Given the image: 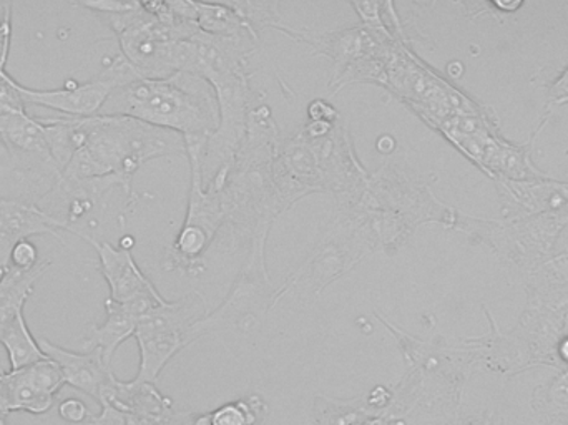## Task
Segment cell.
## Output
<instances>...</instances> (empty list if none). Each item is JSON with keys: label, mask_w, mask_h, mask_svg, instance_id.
Instances as JSON below:
<instances>
[{"label": "cell", "mask_w": 568, "mask_h": 425, "mask_svg": "<svg viewBox=\"0 0 568 425\" xmlns=\"http://www.w3.org/2000/svg\"><path fill=\"white\" fill-rule=\"evenodd\" d=\"M12 413L47 414L55 404L57 394L65 386L62 371L45 360L19 371L0 373Z\"/></svg>", "instance_id": "7"}, {"label": "cell", "mask_w": 568, "mask_h": 425, "mask_svg": "<svg viewBox=\"0 0 568 425\" xmlns=\"http://www.w3.org/2000/svg\"><path fill=\"white\" fill-rule=\"evenodd\" d=\"M189 414L179 413V416H176L175 419L172 421V423H169L166 425H185V421L189 419Z\"/></svg>", "instance_id": "22"}, {"label": "cell", "mask_w": 568, "mask_h": 425, "mask_svg": "<svg viewBox=\"0 0 568 425\" xmlns=\"http://www.w3.org/2000/svg\"><path fill=\"white\" fill-rule=\"evenodd\" d=\"M12 2H3L0 0V27L12 26Z\"/></svg>", "instance_id": "20"}, {"label": "cell", "mask_w": 568, "mask_h": 425, "mask_svg": "<svg viewBox=\"0 0 568 425\" xmlns=\"http://www.w3.org/2000/svg\"><path fill=\"white\" fill-rule=\"evenodd\" d=\"M60 419L65 423L79 425L87 424L90 421L89 407L83 401L70 397V399L62 401L59 406Z\"/></svg>", "instance_id": "15"}, {"label": "cell", "mask_w": 568, "mask_h": 425, "mask_svg": "<svg viewBox=\"0 0 568 425\" xmlns=\"http://www.w3.org/2000/svg\"><path fill=\"white\" fill-rule=\"evenodd\" d=\"M0 140L30 180L49 182L52 190L59 185L62 172L50 155L42 123L26 107L0 109Z\"/></svg>", "instance_id": "5"}, {"label": "cell", "mask_w": 568, "mask_h": 425, "mask_svg": "<svg viewBox=\"0 0 568 425\" xmlns=\"http://www.w3.org/2000/svg\"><path fill=\"white\" fill-rule=\"evenodd\" d=\"M265 416L266 404L258 396L225 404L210 413L212 425H260Z\"/></svg>", "instance_id": "14"}, {"label": "cell", "mask_w": 568, "mask_h": 425, "mask_svg": "<svg viewBox=\"0 0 568 425\" xmlns=\"http://www.w3.org/2000/svg\"><path fill=\"white\" fill-rule=\"evenodd\" d=\"M0 227L9 231L17 240H29L36 234H52L62 240L59 231H65L62 221L33 203L20 200H0Z\"/></svg>", "instance_id": "10"}, {"label": "cell", "mask_w": 568, "mask_h": 425, "mask_svg": "<svg viewBox=\"0 0 568 425\" xmlns=\"http://www.w3.org/2000/svg\"><path fill=\"white\" fill-rule=\"evenodd\" d=\"M381 414L383 413L371 406L367 396L353 401L317 397L314 404L313 425H363Z\"/></svg>", "instance_id": "13"}, {"label": "cell", "mask_w": 568, "mask_h": 425, "mask_svg": "<svg viewBox=\"0 0 568 425\" xmlns=\"http://www.w3.org/2000/svg\"><path fill=\"white\" fill-rule=\"evenodd\" d=\"M562 354H564V357H566V360H568V341L562 346Z\"/></svg>", "instance_id": "23"}, {"label": "cell", "mask_w": 568, "mask_h": 425, "mask_svg": "<svg viewBox=\"0 0 568 425\" xmlns=\"http://www.w3.org/2000/svg\"><path fill=\"white\" fill-rule=\"evenodd\" d=\"M0 425H7L6 417L0 416Z\"/></svg>", "instance_id": "24"}, {"label": "cell", "mask_w": 568, "mask_h": 425, "mask_svg": "<svg viewBox=\"0 0 568 425\" xmlns=\"http://www.w3.org/2000/svg\"><path fill=\"white\" fill-rule=\"evenodd\" d=\"M17 243L19 240L13 234L0 227V281L12 266V251Z\"/></svg>", "instance_id": "18"}, {"label": "cell", "mask_w": 568, "mask_h": 425, "mask_svg": "<svg viewBox=\"0 0 568 425\" xmlns=\"http://www.w3.org/2000/svg\"><path fill=\"white\" fill-rule=\"evenodd\" d=\"M79 236L93 246L99 254L100 271L110 287V300L129 307L139 320L153 307L165 303L155 286L136 266L130 250L113 246L90 234H79Z\"/></svg>", "instance_id": "6"}, {"label": "cell", "mask_w": 568, "mask_h": 425, "mask_svg": "<svg viewBox=\"0 0 568 425\" xmlns=\"http://www.w3.org/2000/svg\"><path fill=\"white\" fill-rule=\"evenodd\" d=\"M105 323L90 327L85 340H83V346L87 347V351H102L103 360L110 366L122 343L135 336L139 317L129 307L115 303L110 297L105 300Z\"/></svg>", "instance_id": "9"}, {"label": "cell", "mask_w": 568, "mask_h": 425, "mask_svg": "<svg viewBox=\"0 0 568 425\" xmlns=\"http://www.w3.org/2000/svg\"><path fill=\"white\" fill-rule=\"evenodd\" d=\"M49 267V261H40L32 270L10 266L0 281V331L23 313L27 301Z\"/></svg>", "instance_id": "11"}, {"label": "cell", "mask_w": 568, "mask_h": 425, "mask_svg": "<svg viewBox=\"0 0 568 425\" xmlns=\"http://www.w3.org/2000/svg\"><path fill=\"white\" fill-rule=\"evenodd\" d=\"M99 115L130 117L180 133L189 146H202L220 123V97L199 73L140 79L113 90Z\"/></svg>", "instance_id": "1"}, {"label": "cell", "mask_w": 568, "mask_h": 425, "mask_svg": "<svg viewBox=\"0 0 568 425\" xmlns=\"http://www.w3.org/2000/svg\"><path fill=\"white\" fill-rule=\"evenodd\" d=\"M185 150L186 142L180 133L130 117H90L85 145L70 160L62 180L82 182L115 176L130 193L133 175L143 163Z\"/></svg>", "instance_id": "2"}, {"label": "cell", "mask_w": 568, "mask_h": 425, "mask_svg": "<svg viewBox=\"0 0 568 425\" xmlns=\"http://www.w3.org/2000/svg\"><path fill=\"white\" fill-rule=\"evenodd\" d=\"M205 301L193 294L160 304L140 317L135 340L140 350L136 383L155 384L169 361L195 340V327Z\"/></svg>", "instance_id": "3"}, {"label": "cell", "mask_w": 568, "mask_h": 425, "mask_svg": "<svg viewBox=\"0 0 568 425\" xmlns=\"http://www.w3.org/2000/svg\"><path fill=\"white\" fill-rule=\"evenodd\" d=\"M40 263L39 251L29 240L19 241L12 251V266L19 270H32Z\"/></svg>", "instance_id": "16"}, {"label": "cell", "mask_w": 568, "mask_h": 425, "mask_svg": "<svg viewBox=\"0 0 568 425\" xmlns=\"http://www.w3.org/2000/svg\"><path fill=\"white\" fill-rule=\"evenodd\" d=\"M193 425H212L210 414H200V416L192 417Z\"/></svg>", "instance_id": "21"}, {"label": "cell", "mask_w": 568, "mask_h": 425, "mask_svg": "<svg viewBox=\"0 0 568 425\" xmlns=\"http://www.w3.org/2000/svg\"><path fill=\"white\" fill-rule=\"evenodd\" d=\"M136 79H140V73L133 69L132 63L125 57L116 55L89 82L69 80L60 89L33 90L16 80V90L26 105L55 110L60 115L89 119L99 115L113 90Z\"/></svg>", "instance_id": "4"}, {"label": "cell", "mask_w": 568, "mask_h": 425, "mask_svg": "<svg viewBox=\"0 0 568 425\" xmlns=\"http://www.w3.org/2000/svg\"><path fill=\"white\" fill-rule=\"evenodd\" d=\"M85 425H142L135 417L129 414L119 413L112 407L100 406L99 416L90 417L89 423Z\"/></svg>", "instance_id": "17"}, {"label": "cell", "mask_w": 568, "mask_h": 425, "mask_svg": "<svg viewBox=\"0 0 568 425\" xmlns=\"http://www.w3.org/2000/svg\"><path fill=\"white\" fill-rule=\"evenodd\" d=\"M39 344L45 356L62 371L65 386L73 387L99 403L100 393L113 376L112 370L103 360L102 351L73 353L47 340H39Z\"/></svg>", "instance_id": "8"}, {"label": "cell", "mask_w": 568, "mask_h": 425, "mask_svg": "<svg viewBox=\"0 0 568 425\" xmlns=\"http://www.w3.org/2000/svg\"><path fill=\"white\" fill-rule=\"evenodd\" d=\"M12 43V26L0 27V69H6Z\"/></svg>", "instance_id": "19"}, {"label": "cell", "mask_w": 568, "mask_h": 425, "mask_svg": "<svg viewBox=\"0 0 568 425\" xmlns=\"http://www.w3.org/2000/svg\"><path fill=\"white\" fill-rule=\"evenodd\" d=\"M0 344L9 356L10 371L23 370L40 361L49 360L40 347L39 341L30 333L23 313L0 331Z\"/></svg>", "instance_id": "12"}]
</instances>
